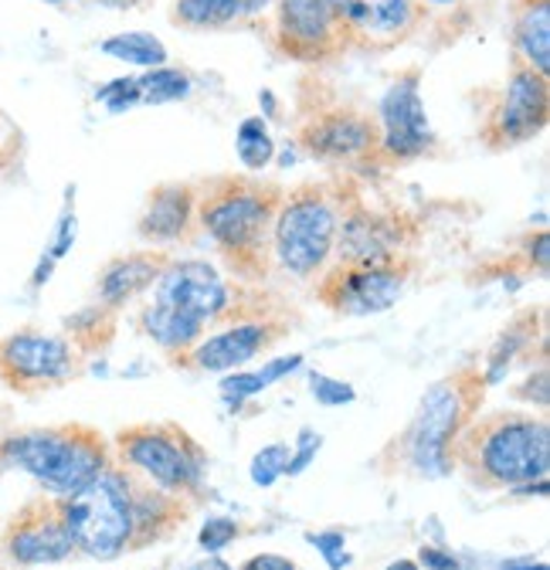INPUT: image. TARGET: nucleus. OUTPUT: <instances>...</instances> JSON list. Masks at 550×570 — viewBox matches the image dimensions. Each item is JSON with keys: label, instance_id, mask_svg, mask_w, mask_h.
<instances>
[{"label": "nucleus", "instance_id": "1", "mask_svg": "<svg viewBox=\"0 0 550 570\" xmlns=\"http://www.w3.org/2000/svg\"><path fill=\"white\" fill-rule=\"evenodd\" d=\"M452 465L483 489H520L547 479L550 469V428L533 414H490L469 421L455 445Z\"/></svg>", "mask_w": 550, "mask_h": 570}, {"label": "nucleus", "instance_id": "2", "mask_svg": "<svg viewBox=\"0 0 550 570\" xmlns=\"http://www.w3.org/2000/svg\"><path fill=\"white\" fill-rule=\"evenodd\" d=\"M283 207V190L262 180H218L197 204L200 225L215 238L238 275L262 278L268 268L272 225Z\"/></svg>", "mask_w": 550, "mask_h": 570}, {"label": "nucleus", "instance_id": "3", "mask_svg": "<svg viewBox=\"0 0 550 570\" xmlns=\"http://www.w3.org/2000/svg\"><path fill=\"white\" fill-rule=\"evenodd\" d=\"M483 374L462 367L425 394L407 432L401 435V452L419 472L445 475L452 469V445L462 428L472 421L475 407L483 404Z\"/></svg>", "mask_w": 550, "mask_h": 570}, {"label": "nucleus", "instance_id": "4", "mask_svg": "<svg viewBox=\"0 0 550 570\" xmlns=\"http://www.w3.org/2000/svg\"><path fill=\"white\" fill-rule=\"evenodd\" d=\"M65 530L72 537V547L96 560H116L119 553L132 550L136 517H132V492L129 472L102 469L82 489L58 503Z\"/></svg>", "mask_w": 550, "mask_h": 570}, {"label": "nucleus", "instance_id": "5", "mask_svg": "<svg viewBox=\"0 0 550 570\" xmlns=\"http://www.w3.org/2000/svg\"><path fill=\"white\" fill-rule=\"evenodd\" d=\"M0 455L61 495H72L106 469V442L86 424L14 435L0 445Z\"/></svg>", "mask_w": 550, "mask_h": 570}, {"label": "nucleus", "instance_id": "6", "mask_svg": "<svg viewBox=\"0 0 550 570\" xmlns=\"http://www.w3.org/2000/svg\"><path fill=\"white\" fill-rule=\"evenodd\" d=\"M116 445L122 462L132 472H140L150 485L184 499V503L200 495V482H204L200 452L177 424L122 428L116 435Z\"/></svg>", "mask_w": 550, "mask_h": 570}, {"label": "nucleus", "instance_id": "7", "mask_svg": "<svg viewBox=\"0 0 550 570\" xmlns=\"http://www.w3.org/2000/svg\"><path fill=\"white\" fill-rule=\"evenodd\" d=\"M336 242V210L320 187H299L283 200L272 225V248L279 265L299 278L323 268Z\"/></svg>", "mask_w": 550, "mask_h": 570}, {"label": "nucleus", "instance_id": "8", "mask_svg": "<svg viewBox=\"0 0 550 570\" xmlns=\"http://www.w3.org/2000/svg\"><path fill=\"white\" fill-rule=\"evenodd\" d=\"M79 371V350L65 336L41 330H18L0 336V381L18 394H41Z\"/></svg>", "mask_w": 550, "mask_h": 570}, {"label": "nucleus", "instance_id": "9", "mask_svg": "<svg viewBox=\"0 0 550 570\" xmlns=\"http://www.w3.org/2000/svg\"><path fill=\"white\" fill-rule=\"evenodd\" d=\"M411 265L404 258L377 262V265H336L320 282V303L343 316H371L391 309L407 282Z\"/></svg>", "mask_w": 550, "mask_h": 570}, {"label": "nucleus", "instance_id": "10", "mask_svg": "<svg viewBox=\"0 0 550 570\" xmlns=\"http://www.w3.org/2000/svg\"><path fill=\"white\" fill-rule=\"evenodd\" d=\"M343 45L394 48L419 31L422 0H330Z\"/></svg>", "mask_w": 550, "mask_h": 570}, {"label": "nucleus", "instance_id": "11", "mask_svg": "<svg viewBox=\"0 0 550 570\" xmlns=\"http://www.w3.org/2000/svg\"><path fill=\"white\" fill-rule=\"evenodd\" d=\"M547 112H550L547 76H540V71H533L527 65H517L507 82L500 109L490 116V122L483 129V142L493 150H507V147H517V142H527L547 126Z\"/></svg>", "mask_w": 550, "mask_h": 570}, {"label": "nucleus", "instance_id": "12", "mask_svg": "<svg viewBox=\"0 0 550 570\" xmlns=\"http://www.w3.org/2000/svg\"><path fill=\"white\" fill-rule=\"evenodd\" d=\"M381 150L387 160L422 157L432 147V129L422 106V71L411 68L391 82L381 99Z\"/></svg>", "mask_w": 550, "mask_h": 570}, {"label": "nucleus", "instance_id": "13", "mask_svg": "<svg viewBox=\"0 0 550 570\" xmlns=\"http://www.w3.org/2000/svg\"><path fill=\"white\" fill-rule=\"evenodd\" d=\"M275 45L283 55L306 65L330 61L347 48L330 0H279V8H275Z\"/></svg>", "mask_w": 550, "mask_h": 570}, {"label": "nucleus", "instance_id": "14", "mask_svg": "<svg viewBox=\"0 0 550 570\" xmlns=\"http://www.w3.org/2000/svg\"><path fill=\"white\" fill-rule=\"evenodd\" d=\"M299 142L320 160H361L381 150V126L354 106H333L303 122Z\"/></svg>", "mask_w": 550, "mask_h": 570}, {"label": "nucleus", "instance_id": "15", "mask_svg": "<svg viewBox=\"0 0 550 570\" xmlns=\"http://www.w3.org/2000/svg\"><path fill=\"white\" fill-rule=\"evenodd\" d=\"M154 303L187 313L200 323H212L228 309L232 296L222 275L208 262H174L157 278Z\"/></svg>", "mask_w": 550, "mask_h": 570}, {"label": "nucleus", "instance_id": "16", "mask_svg": "<svg viewBox=\"0 0 550 570\" xmlns=\"http://www.w3.org/2000/svg\"><path fill=\"white\" fill-rule=\"evenodd\" d=\"M286 333L283 323H272V320H258V323H235L208 340H197L184 356H177L180 364L197 367V371H235L242 364H248L252 356H258L265 346H272Z\"/></svg>", "mask_w": 550, "mask_h": 570}, {"label": "nucleus", "instance_id": "17", "mask_svg": "<svg viewBox=\"0 0 550 570\" xmlns=\"http://www.w3.org/2000/svg\"><path fill=\"white\" fill-rule=\"evenodd\" d=\"M72 550L76 547L65 530L58 503H31L11 520L8 553L18 563H58Z\"/></svg>", "mask_w": 550, "mask_h": 570}, {"label": "nucleus", "instance_id": "18", "mask_svg": "<svg viewBox=\"0 0 550 570\" xmlns=\"http://www.w3.org/2000/svg\"><path fill=\"white\" fill-rule=\"evenodd\" d=\"M167 268L160 252H136L126 258H116L102 268L99 275V299L109 309H119L122 303H129L132 296H140L144 289L160 278V272Z\"/></svg>", "mask_w": 550, "mask_h": 570}, {"label": "nucleus", "instance_id": "19", "mask_svg": "<svg viewBox=\"0 0 550 570\" xmlns=\"http://www.w3.org/2000/svg\"><path fill=\"white\" fill-rule=\"evenodd\" d=\"M197 200L187 184H164L150 194V204L140 218V235L147 242H174L187 232Z\"/></svg>", "mask_w": 550, "mask_h": 570}, {"label": "nucleus", "instance_id": "20", "mask_svg": "<svg viewBox=\"0 0 550 570\" xmlns=\"http://www.w3.org/2000/svg\"><path fill=\"white\" fill-rule=\"evenodd\" d=\"M397 238L391 235V228L377 218H371L367 210H354L347 222H343L340 232V262L343 265H377V262H391Z\"/></svg>", "mask_w": 550, "mask_h": 570}, {"label": "nucleus", "instance_id": "21", "mask_svg": "<svg viewBox=\"0 0 550 570\" xmlns=\"http://www.w3.org/2000/svg\"><path fill=\"white\" fill-rule=\"evenodd\" d=\"M513 48L520 65L547 76L550 71V0H527L517 14Z\"/></svg>", "mask_w": 550, "mask_h": 570}, {"label": "nucleus", "instance_id": "22", "mask_svg": "<svg viewBox=\"0 0 550 570\" xmlns=\"http://www.w3.org/2000/svg\"><path fill=\"white\" fill-rule=\"evenodd\" d=\"M272 0H177L174 24L184 28H228L258 18Z\"/></svg>", "mask_w": 550, "mask_h": 570}, {"label": "nucleus", "instance_id": "23", "mask_svg": "<svg viewBox=\"0 0 550 570\" xmlns=\"http://www.w3.org/2000/svg\"><path fill=\"white\" fill-rule=\"evenodd\" d=\"M144 330L164 346V350H170V353H177V356H184L200 336H204V323L200 320H194V316H187V313H177V309H170V306H160V303H150L147 309H144Z\"/></svg>", "mask_w": 550, "mask_h": 570}, {"label": "nucleus", "instance_id": "24", "mask_svg": "<svg viewBox=\"0 0 550 570\" xmlns=\"http://www.w3.org/2000/svg\"><path fill=\"white\" fill-rule=\"evenodd\" d=\"M303 364V353H293V356H283V361H275L262 371H248V374H235V377H225L222 381V397L225 401H245V397H255L262 394L268 384H275L279 377H286L289 371H296Z\"/></svg>", "mask_w": 550, "mask_h": 570}, {"label": "nucleus", "instance_id": "25", "mask_svg": "<svg viewBox=\"0 0 550 570\" xmlns=\"http://www.w3.org/2000/svg\"><path fill=\"white\" fill-rule=\"evenodd\" d=\"M102 51L119 61H129V65H144V68H160L167 61V48L154 35H144V31L116 35V38L102 41Z\"/></svg>", "mask_w": 550, "mask_h": 570}, {"label": "nucleus", "instance_id": "26", "mask_svg": "<svg viewBox=\"0 0 550 570\" xmlns=\"http://www.w3.org/2000/svg\"><path fill=\"white\" fill-rule=\"evenodd\" d=\"M144 102H177L190 92V79L180 68H150L144 79H136Z\"/></svg>", "mask_w": 550, "mask_h": 570}, {"label": "nucleus", "instance_id": "27", "mask_svg": "<svg viewBox=\"0 0 550 570\" xmlns=\"http://www.w3.org/2000/svg\"><path fill=\"white\" fill-rule=\"evenodd\" d=\"M537 323V313L533 309H527V316H520L503 336H500V343L493 346V356H490V371L483 374V381L487 384H497L500 377H503V371H507V364L513 361V353L527 343V336H530V326Z\"/></svg>", "mask_w": 550, "mask_h": 570}, {"label": "nucleus", "instance_id": "28", "mask_svg": "<svg viewBox=\"0 0 550 570\" xmlns=\"http://www.w3.org/2000/svg\"><path fill=\"white\" fill-rule=\"evenodd\" d=\"M275 147H272V139L265 132V122L262 119H245L242 129H238V157L248 170H262L268 167Z\"/></svg>", "mask_w": 550, "mask_h": 570}, {"label": "nucleus", "instance_id": "29", "mask_svg": "<svg viewBox=\"0 0 550 570\" xmlns=\"http://www.w3.org/2000/svg\"><path fill=\"white\" fill-rule=\"evenodd\" d=\"M68 326L76 330L79 340H92V346H106L112 336V309L99 306V309H86L82 316L68 320Z\"/></svg>", "mask_w": 550, "mask_h": 570}, {"label": "nucleus", "instance_id": "30", "mask_svg": "<svg viewBox=\"0 0 550 570\" xmlns=\"http://www.w3.org/2000/svg\"><path fill=\"white\" fill-rule=\"evenodd\" d=\"M286 462H289V449L286 445H268V449H262L255 455V462H252L255 485H272L275 479L286 472Z\"/></svg>", "mask_w": 550, "mask_h": 570}, {"label": "nucleus", "instance_id": "31", "mask_svg": "<svg viewBox=\"0 0 550 570\" xmlns=\"http://www.w3.org/2000/svg\"><path fill=\"white\" fill-rule=\"evenodd\" d=\"M21 147H24V139L18 132V126L11 122V116L0 112V174L11 170L21 157Z\"/></svg>", "mask_w": 550, "mask_h": 570}, {"label": "nucleus", "instance_id": "32", "mask_svg": "<svg viewBox=\"0 0 550 570\" xmlns=\"http://www.w3.org/2000/svg\"><path fill=\"white\" fill-rule=\"evenodd\" d=\"M310 387H313V394H316L320 404H351V401L357 397L351 384L333 381V377H326V374H313V377H310Z\"/></svg>", "mask_w": 550, "mask_h": 570}, {"label": "nucleus", "instance_id": "33", "mask_svg": "<svg viewBox=\"0 0 550 570\" xmlns=\"http://www.w3.org/2000/svg\"><path fill=\"white\" fill-rule=\"evenodd\" d=\"M235 537H238L235 520L218 517V520H208V523H204V530H200V547H204V550H212V553H218V550H225Z\"/></svg>", "mask_w": 550, "mask_h": 570}, {"label": "nucleus", "instance_id": "34", "mask_svg": "<svg viewBox=\"0 0 550 570\" xmlns=\"http://www.w3.org/2000/svg\"><path fill=\"white\" fill-rule=\"evenodd\" d=\"M99 99L112 109V112H122L129 109L132 102H140V86H136V79H116L112 86H106L99 92Z\"/></svg>", "mask_w": 550, "mask_h": 570}, {"label": "nucleus", "instance_id": "35", "mask_svg": "<svg viewBox=\"0 0 550 570\" xmlns=\"http://www.w3.org/2000/svg\"><path fill=\"white\" fill-rule=\"evenodd\" d=\"M306 540L316 543V547L326 553V560H330L333 570H340V567H347V563H351V557L343 553V533H340V530H333V533H310Z\"/></svg>", "mask_w": 550, "mask_h": 570}, {"label": "nucleus", "instance_id": "36", "mask_svg": "<svg viewBox=\"0 0 550 570\" xmlns=\"http://www.w3.org/2000/svg\"><path fill=\"white\" fill-rule=\"evenodd\" d=\"M316 449H320V435H313V432H303V435H299V445H296V455L286 462V472H283V475H299V472H303V469L313 462Z\"/></svg>", "mask_w": 550, "mask_h": 570}, {"label": "nucleus", "instance_id": "37", "mask_svg": "<svg viewBox=\"0 0 550 570\" xmlns=\"http://www.w3.org/2000/svg\"><path fill=\"white\" fill-rule=\"evenodd\" d=\"M242 570H296V563L279 553H262V557H252Z\"/></svg>", "mask_w": 550, "mask_h": 570}, {"label": "nucleus", "instance_id": "38", "mask_svg": "<svg viewBox=\"0 0 550 570\" xmlns=\"http://www.w3.org/2000/svg\"><path fill=\"white\" fill-rule=\"evenodd\" d=\"M422 563L429 567V570H459V560L455 557H449V553H442V550H432V547H422Z\"/></svg>", "mask_w": 550, "mask_h": 570}, {"label": "nucleus", "instance_id": "39", "mask_svg": "<svg viewBox=\"0 0 550 570\" xmlns=\"http://www.w3.org/2000/svg\"><path fill=\"white\" fill-rule=\"evenodd\" d=\"M547 255H550V238H547V232H540L533 238V245H530V258H537V268L540 272L547 268Z\"/></svg>", "mask_w": 550, "mask_h": 570}, {"label": "nucleus", "instance_id": "40", "mask_svg": "<svg viewBox=\"0 0 550 570\" xmlns=\"http://www.w3.org/2000/svg\"><path fill=\"white\" fill-rule=\"evenodd\" d=\"M500 570H547V563H533V560H510Z\"/></svg>", "mask_w": 550, "mask_h": 570}, {"label": "nucleus", "instance_id": "41", "mask_svg": "<svg viewBox=\"0 0 550 570\" xmlns=\"http://www.w3.org/2000/svg\"><path fill=\"white\" fill-rule=\"evenodd\" d=\"M102 4H109V8H140V4H147V0H102Z\"/></svg>", "mask_w": 550, "mask_h": 570}, {"label": "nucleus", "instance_id": "42", "mask_svg": "<svg viewBox=\"0 0 550 570\" xmlns=\"http://www.w3.org/2000/svg\"><path fill=\"white\" fill-rule=\"evenodd\" d=\"M387 570H419V563H415V560H397V563H391Z\"/></svg>", "mask_w": 550, "mask_h": 570}, {"label": "nucleus", "instance_id": "43", "mask_svg": "<svg viewBox=\"0 0 550 570\" xmlns=\"http://www.w3.org/2000/svg\"><path fill=\"white\" fill-rule=\"evenodd\" d=\"M435 4H459V0H435Z\"/></svg>", "mask_w": 550, "mask_h": 570}, {"label": "nucleus", "instance_id": "44", "mask_svg": "<svg viewBox=\"0 0 550 570\" xmlns=\"http://www.w3.org/2000/svg\"><path fill=\"white\" fill-rule=\"evenodd\" d=\"M45 4H55L58 8V4H65V0H45Z\"/></svg>", "mask_w": 550, "mask_h": 570}]
</instances>
